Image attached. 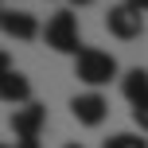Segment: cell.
Returning a JSON list of instances; mask_svg holds the SVG:
<instances>
[{"instance_id": "obj_1", "label": "cell", "mask_w": 148, "mask_h": 148, "mask_svg": "<svg viewBox=\"0 0 148 148\" xmlns=\"http://www.w3.org/2000/svg\"><path fill=\"white\" fill-rule=\"evenodd\" d=\"M43 39H47V47L59 51V55H74V59H78V55L86 51V47H82V31H78V16H74V8H59V12L47 20Z\"/></svg>"}, {"instance_id": "obj_2", "label": "cell", "mask_w": 148, "mask_h": 148, "mask_svg": "<svg viewBox=\"0 0 148 148\" xmlns=\"http://www.w3.org/2000/svg\"><path fill=\"white\" fill-rule=\"evenodd\" d=\"M74 78L86 82L90 90H101V86H109V82L117 78V59H113L109 51H101V47H86V51L74 59Z\"/></svg>"}, {"instance_id": "obj_3", "label": "cell", "mask_w": 148, "mask_h": 148, "mask_svg": "<svg viewBox=\"0 0 148 148\" xmlns=\"http://www.w3.org/2000/svg\"><path fill=\"white\" fill-rule=\"evenodd\" d=\"M105 31L113 39H140L144 35V12H136L129 4H113L105 12Z\"/></svg>"}, {"instance_id": "obj_4", "label": "cell", "mask_w": 148, "mask_h": 148, "mask_svg": "<svg viewBox=\"0 0 148 148\" xmlns=\"http://www.w3.org/2000/svg\"><path fill=\"white\" fill-rule=\"evenodd\" d=\"M70 113H74V121H78V125L97 129L105 117H109V101H105L101 90H86V94L70 97Z\"/></svg>"}, {"instance_id": "obj_5", "label": "cell", "mask_w": 148, "mask_h": 148, "mask_svg": "<svg viewBox=\"0 0 148 148\" xmlns=\"http://www.w3.org/2000/svg\"><path fill=\"white\" fill-rule=\"evenodd\" d=\"M8 125H12V133L20 136V144H23V140H39V133H43V125H47V109H43L39 101L20 105V109H12Z\"/></svg>"}, {"instance_id": "obj_6", "label": "cell", "mask_w": 148, "mask_h": 148, "mask_svg": "<svg viewBox=\"0 0 148 148\" xmlns=\"http://www.w3.org/2000/svg\"><path fill=\"white\" fill-rule=\"evenodd\" d=\"M0 27H4L8 39H35L39 35V20L31 12H20V8H4L0 12Z\"/></svg>"}, {"instance_id": "obj_7", "label": "cell", "mask_w": 148, "mask_h": 148, "mask_svg": "<svg viewBox=\"0 0 148 148\" xmlns=\"http://www.w3.org/2000/svg\"><path fill=\"white\" fill-rule=\"evenodd\" d=\"M0 97H4L8 105H31V82H27V74H20V70H8V74H0Z\"/></svg>"}, {"instance_id": "obj_8", "label": "cell", "mask_w": 148, "mask_h": 148, "mask_svg": "<svg viewBox=\"0 0 148 148\" xmlns=\"http://www.w3.org/2000/svg\"><path fill=\"white\" fill-rule=\"evenodd\" d=\"M121 94L129 97V105H140V101H148V70H144V66L125 70V78H121Z\"/></svg>"}, {"instance_id": "obj_9", "label": "cell", "mask_w": 148, "mask_h": 148, "mask_svg": "<svg viewBox=\"0 0 148 148\" xmlns=\"http://www.w3.org/2000/svg\"><path fill=\"white\" fill-rule=\"evenodd\" d=\"M101 148H148V140L144 133H113L101 140Z\"/></svg>"}, {"instance_id": "obj_10", "label": "cell", "mask_w": 148, "mask_h": 148, "mask_svg": "<svg viewBox=\"0 0 148 148\" xmlns=\"http://www.w3.org/2000/svg\"><path fill=\"white\" fill-rule=\"evenodd\" d=\"M133 125H136V133H144V136H148V101L133 105Z\"/></svg>"}, {"instance_id": "obj_11", "label": "cell", "mask_w": 148, "mask_h": 148, "mask_svg": "<svg viewBox=\"0 0 148 148\" xmlns=\"http://www.w3.org/2000/svg\"><path fill=\"white\" fill-rule=\"evenodd\" d=\"M129 8H136V12H148V0H125Z\"/></svg>"}, {"instance_id": "obj_12", "label": "cell", "mask_w": 148, "mask_h": 148, "mask_svg": "<svg viewBox=\"0 0 148 148\" xmlns=\"http://www.w3.org/2000/svg\"><path fill=\"white\" fill-rule=\"evenodd\" d=\"M70 8H86V4H94V0H66Z\"/></svg>"}, {"instance_id": "obj_13", "label": "cell", "mask_w": 148, "mask_h": 148, "mask_svg": "<svg viewBox=\"0 0 148 148\" xmlns=\"http://www.w3.org/2000/svg\"><path fill=\"white\" fill-rule=\"evenodd\" d=\"M8 148V144H4ZM16 148H39V140H23V144H16Z\"/></svg>"}, {"instance_id": "obj_14", "label": "cell", "mask_w": 148, "mask_h": 148, "mask_svg": "<svg viewBox=\"0 0 148 148\" xmlns=\"http://www.w3.org/2000/svg\"><path fill=\"white\" fill-rule=\"evenodd\" d=\"M62 148H82V144H62Z\"/></svg>"}]
</instances>
